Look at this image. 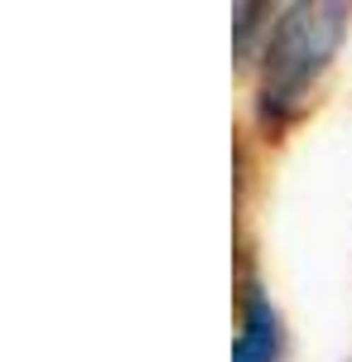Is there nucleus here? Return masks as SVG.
<instances>
[{"instance_id": "1", "label": "nucleus", "mask_w": 352, "mask_h": 362, "mask_svg": "<svg viewBox=\"0 0 352 362\" xmlns=\"http://www.w3.org/2000/svg\"><path fill=\"white\" fill-rule=\"evenodd\" d=\"M352 10L338 0H299L280 5L266 54H261V87H256V116L261 126L280 140V131L304 112L309 87L328 73V63L338 58L348 39Z\"/></svg>"}, {"instance_id": "3", "label": "nucleus", "mask_w": 352, "mask_h": 362, "mask_svg": "<svg viewBox=\"0 0 352 362\" xmlns=\"http://www.w3.org/2000/svg\"><path fill=\"white\" fill-rule=\"evenodd\" d=\"M275 20H280V5H237V10H232V58H237V68H251V58H256V34L271 39Z\"/></svg>"}, {"instance_id": "2", "label": "nucleus", "mask_w": 352, "mask_h": 362, "mask_svg": "<svg viewBox=\"0 0 352 362\" xmlns=\"http://www.w3.org/2000/svg\"><path fill=\"white\" fill-rule=\"evenodd\" d=\"M232 362H285V324L271 290L256 276H242V329L232 343Z\"/></svg>"}]
</instances>
